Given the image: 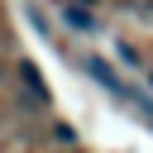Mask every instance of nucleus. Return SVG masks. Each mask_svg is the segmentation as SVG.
Wrapping results in <instances>:
<instances>
[{
	"instance_id": "f03ea898",
	"label": "nucleus",
	"mask_w": 153,
	"mask_h": 153,
	"mask_svg": "<svg viewBox=\"0 0 153 153\" xmlns=\"http://www.w3.org/2000/svg\"><path fill=\"white\" fill-rule=\"evenodd\" d=\"M67 19H72L76 29H91V19H86V10H67Z\"/></svg>"
},
{
	"instance_id": "f257e3e1",
	"label": "nucleus",
	"mask_w": 153,
	"mask_h": 153,
	"mask_svg": "<svg viewBox=\"0 0 153 153\" xmlns=\"http://www.w3.org/2000/svg\"><path fill=\"white\" fill-rule=\"evenodd\" d=\"M19 72H24V81H29V96H33V100H48V86H43V76H38V67L24 62Z\"/></svg>"
}]
</instances>
